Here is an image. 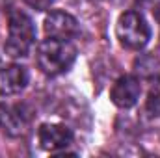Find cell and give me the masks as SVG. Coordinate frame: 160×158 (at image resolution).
Instances as JSON below:
<instances>
[{
	"mask_svg": "<svg viewBox=\"0 0 160 158\" xmlns=\"http://www.w3.org/2000/svg\"><path fill=\"white\" fill-rule=\"evenodd\" d=\"M145 110H147L149 116H153V117H160V93H157V91H151V93H149V99H147Z\"/></svg>",
	"mask_w": 160,
	"mask_h": 158,
	"instance_id": "9c48e42d",
	"label": "cell"
},
{
	"mask_svg": "<svg viewBox=\"0 0 160 158\" xmlns=\"http://www.w3.org/2000/svg\"><path fill=\"white\" fill-rule=\"evenodd\" d=\"M116 34L121 45L132 50L143 48L151 39V28L143 15H140L138 11H125L121 15L116 26Z\"/></svg>",
	"mask_w": 160,
	"mask_h": 158,
	"instance_id": "3957f363",
	"label": "cell"
},
{
	"mask_svg": "<svg viewBox=\"0 0 160 158\" xmlns=\"http://www.w3.org/2000/svg\"><path fill=\"white\" fill-rule=\"evenodd\" d=\"M155 17H157V21H158V24H160V4L155 7Z\"/></svg>",
	"mask_w": 160,
	"mask_h": 158,
	"instance_id": "8fae6325",
	"label": "cell"
},
{
	"mask_svg": "<svg viewBox=\"0 0 160 158\" xmlns=\"http://www.w3.org/2000/svg\"><path fill=\"white\" fill-rule=\"evenodd\" d=\"M28 84V71L22 65H6L0 67V95L9 97L21 93Z\"/></svg>",
	"mask_w": 160,
	"mask_h": 158,
	"instance_id": "ba28073f",
	"label": "cell"
},
{
	"mask_svg": "<svg viewBox=\"0 0 160 158\" xmlns=\"http://www.w3.org/2000/svg\"><path fill=\"white\" fill-rule=\"evenodd\" d=\"M30 7H34L36 11H45V9H48L52 4H54V0H24Z\"/></svg>",
	"mask_w": 160,
	"mask_h": 158,
	"instance_id": "30bf717a",
	"label": "cell"
},
{
	"mask_svg": "<svg viewBox=\"0 0 160 158\" xmlns=\"http://www.w3.org/2000/svg\"><path fill=\"white\" fill-rule=\"evenodd\" d=\"M77 58V48L69 43V39H58V37H48L38 47V65L39 69L48 75L56 77L65 73Z\"/></svg>",
	"mask_w": 160,
	"mask_h": 158,
	"instance_id": "6da1fadb",
	"label": "cell"
},
{
	"mask_svg": "<svg viewBox=\"0 0 160 158\" xmlns=\"http://www.w3.org/2000/svg\"><path fill=\"white\" fill-rule=\"evenodd\" d=\"M30 116L21 104H11V102H0V128L11 136L19 138L24 136L28 130Z\"/></svg>",
	"mask_w": 160,
	"mask_h": 158,
	"instance_id": "277c9868",
	"label": "cell"
},
{
	"mask_svg": "<svg viewBox=\"0 0 160 158\" xmlns=\"http://www.w3.org/2000/svg\"><path fill=\"white\" fill-rule=\"evenodd\" d=\"M45 34L48 37L71 39L78 34V22L65 11H50L45 19Z\"/></svg>",
	"mask_w": 160,
	"mask_h": 158,
	"instance_id": "8992f818",
	"label": "cell"
},
{
	"mask_svg": "<svg viewBox=\"0 0 160 158\" xmlns=\"http://www.w3.org/2000/svg\"><path fill=\"white\" fill-rule=\"evenodd\" d=\"M36 41V26L32 19L22 11L9 13V26H8V41L4 45L8 56L22 58L30 52Z\"/></svg>",
	"mask_w": 160,
	"mask_h": 158,
	"instance_id": "7a4b0ae2",
	"label": "cell"
},
{
	"mask_svg": "<svg viewBox=\"0 0 160 158\" xmlns=\"http://www.w3.org/2000/svg\"><path fill=\"white\" fill-rule=\"evenodd\" d=\"M140 93H142L140 80L136 77H132V75H127V77H121L114 84V87L110 91V99L119 108H132L138 102Z\"/></svg>",
	"mask_w": 160,
	"mask_h": 158,
	"instance_id": "52a82bcc",
	"label": "cell"
},
{
	"mask_svg": "<svg viewBox=\"0 0 160 158\" xmlns=\"http://www.w3.org/2000/svg\"><path fill=\"white\" fill-rule=\"evenodd\" d=\"M38 140L39 145L45 151H58L73 143V130L65 125H56V123H43L38 130Z\"/></svg>",
	"mask_w": 160,
	"mask_h": 158,
	"instance_id": "5b68a950",
	"label": "cell"
}]
</instances>
